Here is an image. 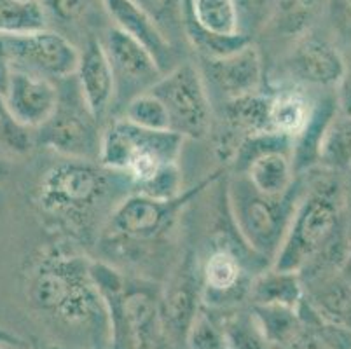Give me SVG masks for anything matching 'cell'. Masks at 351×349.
Segmentation results:
<instances>
[{
    "mask_svg": "<svg viewBox=\"0 0 351 349\" xmlns=\"http://www.w3.org/2000/svg\"><path fill=\"white\" fill-rule=\"evenodd\" d=\"M4 101L23 126L39 130L58 104V86L44 77L12 70Z\"/></svg>",
    "mask_w": 351,
    "mask_h": 349,
    "instance_id": "cell-18",
    "label": "cell"
},
{
    "mask_svg": "<svg viewBox=\"0 0 351 349\" xmlns=\"http://www.w3.org/2000/svg\"><path fill=\"white\" fill-rule=\"evenodd\" d=\"M222 175H226L222 169L213 171L197 185L184 191L182 196L170 201L130 192L112 208L98 241H108L119 246L149 245L158 241L173 227L184 208L197 200L206 189L222 180Z\"/></svg>",
    "mask_w": 351,
    "mask_h": 349,
    "instance_id": "cell-7",
    "label": "cell"
},
{
    "mask_svg": "<svg viewBox=\"0 0 351 349\" xmlns=\"http://www.w3.org/2000/svg\"><path fill=\"white\" fill-rule=\"evenodd\" d=\"M149 91L165 105L171 131L191 140L208 136L213 123V104L197 65L180 62L162 73Z\"/></svg>",
    "mask_w": 351,
    "mask_h": 349,
    "instance_id": "cell-9",
    "label": "cell"
},
{
    "mask_svg": "<svg viewBox=\"0 0 351 349\" xmlns=\"http://www.w3.org/2000/svg\"><path fill=\"white\" fill-rule=\"evenodd\" d=\"M248 299L252 304L285 306L298 309L304 300V287L298 273L282 271L269 265L252 278Z\"/></svg>",
    "mask_w": 351,
    "mask_h": 349,
    "instance_id": "cell-22",
    "label": "cell"
},
{
    "mask_svg": "<svg viewBox=\"0 0 351 349\" xmlns=\"http://www.w3.org/2000/svg\"><path fill=\"white\" fill-rule=\"evenodd\" d=\"M302 287L306 304L318 318L351 330V287L341 271L302 280Z\"/></svg>",
    "mask_w": 351,
    "mask_h": 349,
    "instance_id": "cell-20",
    "label": "cell"
},
{
    "mask_svg": "<svg viewBox=\"0 0 351 349\" xmlns=\"http://www.w3.org/2000/svg\"><path fill=\"white\" fill-rule=\"evenodd\" d=\"M0 346H8V348L14 349H30V344L23 337L8 330L4 326H0Z\"/></svg>",
    "mask_w": 351,
    "mask_h": 349,
    "instance_id": "cell-42",
    "label": "cell"
},
{
    "mask_svg": "<svg viewBox=\"0 0 351 349\" xmlns=\"http://www.w3.org/2000/svg\"><path fill=\"white\" fill-rule=\"evenodd\" d=\"M304 189L306 173L295 175L292 185L276 196L257 191L245 175L231 173L228 178L226 203L229 215L243 241L269 264H273L285 239Z\"/></svg>",
    "mask_w": 351,
    "mask_h": 349,
    "instance_id": "cell-5",
    "label": "cell"
},
{
    "mask_svg": "<svg viewBox=\"0 0 351 349\" xmlns=\"http://www.w3.org/2000/svg\"><path fill=\"white\" fill-rule=\"evenodd\" d=\"M350 245L341 173L320 166L309 169L306 189L271 265L298 273L301 280L337 273Z\"/></svg>",
    "mask_w": 351,
    "mask_h": 349,
    "instance_id": "cell-3",
    "label": "cell"
},
{
    "mask_svg": "<svg viewBox=\"0 0 351 349\" xmlns=\"http://www.w3.org/2000/svg\"><path fill=\"white\" fill-rule=\"evenodd\" d=\"M255 267L241 255L226 246H213L208 257L201 262L203 304L228 307L248 299Z\"/></svg>",
    "mask_w": 351,
    "mask_h": 349,
    "instance_id": "cell-15",
    "label": "cell"
},
{
    "mask_svg": "<svg viewBox=\"0 0 351 349\" xmlns=\"http://www.w3.org/2000/svg\"><path fill=\"white\" fill-rule=\"evenodd\" d=\"M196 65L208 89L210 100L215 95L222 104L263 89V56L254 43L229 56L197 60Z\"/></svg>",
    "mask_w": 351,
    "mask_h": 349,
    "instance_id": "cell-13",
    "label": "cell"
},
{
    "mask_svg": "<svg viewBox=\"0 0 351 349\" xmlns=\"http://www.w3.org/2000/svg\"><path fill=\"white\" fill-rule=\"evenodd\" d=\"M229 349H271L258 332L250 311L234 313L222 323Z\"/></svg>",
    "mask_w": 351,
    "mask_h": 349,
    "instance_id": "cell-34",
    "label": "cell"
},
{
    "mask_svg": "<svg viewBox=\"0 0 351 349\" xmlns=\"http://www.w3.org/2000/svg\"><path fill=\"white\" fill-rule=\"evenodd\" d=\"M12 70L58 82L73 75L79 63V47L53 28L2 37Z\"/></svg>",
    "mask_w": 351,
    "mask_h": 349,
    "instance_id": "cell-10",
    "label": "cell"
},
{
    "mask_svg": "<svg viewBox=\"0 0 351 349\" xmlns=\"http://www.w3.org/2000/svg\"><path fill=\"white\" fill-rule=\"evenodd\" d=\"M89 265L91 258L70 241L44 246L28 258L23 290L28 306L54 330L104 349L110 346L108 316Z\"/></svg>",
    "mask_w": 351,
    "mask_h": 349,
    "instance_id": "cell-1",
    "label": "cell"
},
{
    "mask_svg": "<svg viewBox=\"0 0 351 349\" xmlns=\"http://www.w3.org/2000/svg\"><path fill=\"white\" fill-rule=\"evenodd\" d=\"M133 2L151 16L156 27L175 47L180 40H184V32H182L184 0H133Z\"/></svg>",
    "mask_w": 351,
    "mask_h": 349,
    "instance_id": "cell-33",
    "label": "cell"
},
{
    "mask_svg": "<svg viewBox=\"0 0 351 349\" xmlns=\"http://www.w3.org/2000/svg\"><path fill=\"white\" fill-rule=\"evenodd\" d=\"M11 73H12V67H11V60H9L8 47H5L4 38L0 37V96H2V98H4L5 91H8Z\"/></svg>",
    "mask_w": 351,
    "mask_h": 349,
    "instance_id": "cell-40",
    "label": "cell"
},
{
    "mask_svg": "<svg viewBox=\"0 0 351 349\" xmlns=\"http://www.w3.org/2000/svg\"><path fill=\"white\" fill-rule=\"evenodd\" d=\"M201 262L193 250H187L161 288V311L166 332L175 337H186L189 326L201 313Z\"/></svg>",
    "mask_w": 351,
    "mask_h": 349,
    "instance_id": "cell-14",
    "label": "cell"
},
{
    "mask_svg": "<svg viewBox=\"0 0 351 349\" xmlns=\"http://www.w3.org/2000/svg\"><path fill=\"white\" fill-rule=\"evenodd\" d=\"M184 140L171 130H145L114 117L104 126L98 163L124 175L135 192L162 166L178 163Z\"/></svg>",
    "mask_w": 351,
    "mask_h": 349,
    "instance_id": "cell-6",
    "label": "cell"
},
{
    "mask_svg": "<svg viewBox=\"0 0 351 349\" xmlns=\"http://www.w3.org/2000/svg\"><path fill=\"white\" fill-rule=\"evenodd\" d=\"M35 145V131L16 119L0 96V161L25 158Z\"/></svg>",
    "mask_w": 351,
    "mask_h": 349,
    "instance_id": "cell-31",
    "label": "cell"
},
{
    "mask_svg": "<svg viewBox=\"0 0 351 349\" xmlns=\"http://www.w3.org/2000/svg\"><path fill=\"white\" fill-rule=\"evenodd\" d=\"M339 115L334 91H324L315 98L313 112L301 133L292 140V166L295 175L320 166V150L325 133L332 121Z\"/></svg>",
    "mask_w": 351,
    "mask_h": 349,
    "instance_id": "cell-19",
    "label": "cell"
},
{
    "mask_svg": "<svg viewBox=\"0 0 351 349\" xmlns=\"http://www.w3.org/2000/svg\"><path fill=\"white\" fill-rule=\"evenodd\" d=\"M100 44L104 47L107 60L110 63L116 86L114 96L112 117H119L126 104L135 96L149 91L158 82L162 72L159 70L154 56L135 38L121 32L119 28H105L101 34Z\"/></svg>",
    "mask_w": 351,
    "mask_h": 349,
    "instance_id": "cell-11",
    "label": "cell"
},
{
    "mask_svg": "<svg viewBox=\"0 0 351 349\" xmlns=\"http://www.w3.org/2000/svg\"><path fill=\"white\" fill-rule=\"evenodd\" d=\"M325 9L337 43L351 49V0H327Z\"/></svg>",
    "mask_w": 351,
    "mask_h": 349,
    "instance_id": "cell-38",
    "label": "cell"
},
{
    "mask_svg": "<svg viewBox=\"0 0 351 349\" xmlns=\"http://www.w3.org/2000/svg\"><path fill=\"white\" fill-rule=\"evenodd\" d=\"M46 19L60 25H75L88 16L95 0H39Z\"/></svg>",
    "mask_w": 351,
    "mask_h": 349,
    "instance_id": "cell-37",
    "label": "cell"
},
{
    "mask_svg": "<svg viewBox=\"0 0 351 349\" xmlns=\"http://www.w3.org/2000/svg\"><path fill=\"white\" fill-rule=\"evenodd\" d=\"M341 276H343L344 280H346L348 283H350V287H351V245H350V250H348L346 258H344L343 267H341Z\"/></svg>",
    "mask_w": 351,
    "mask_h": 349,
    "instance_id": "cell-43",
    "label": "cell"
},
{
    "mask_svg": "<svg viewBox=\"0 0 351 349\" xmlns=\"http://www.w3.org/2000/svg\"><path fill=\"white\" fill-rule=\"evenodd\" d=\"M343 177V203H344V217H346L348 234L351 239V168L341 173Z\"/></svg>",
    "mask_w": 351,
    "mask_h": 349,
    "instance_id": "cell-41",
    "label": "cell"
},
{
    "mask_svg": "<svg viewBox=\"0 0 351 349\" xmlns=\"http://www.w3.org/2000/svg\"><path fill=\"white\" fill-rule=\"evenodd\" d=\"M339 115H351V49L344 54V67L341 79L334 89Z\"/></svg>",
    "mask_w": 351,
    "mask_h": 349,
    "instance_id": "cell-39",
    "label": "cell"
},
{
    "mask_svg": "<svg viewBox=\"0 0 351 349\" xmlns=\"http://www.w3.org/2000/svg\"><path fill=\"white\" fill-rule=\"evenodd\" d=\"M344 67L339 44L313 30L295 38L283 58L280 84H295L304 89L334 91Z\"/></svg>",
    "mask_w": 351,
    "mask_h": 349,
    "instance_id": "cell-12",
    "label": "cell"
},
{
    "mask_svg": "<svg viewBox=\"0 0 351 349\" xmlns=\"http://www.w3.org/2000/svg\"><path fill=\"white\" fill-rule=\"evenodd\" d=\"M182 32H184V40L196 53L197 60L229 56L254 43L252 37L241 32L234 35H220L205 30L193 16L189 0H184V5H182Z\"/></svg>",
    "mask_w": 351,
    "mask_h": 349,
    "instance_id": "cell-23",
    "label": "cell"
},
{
    "mask_svg": "<svg viewBox=\"0 0 351 349\" xmlns=\"http://www.w3.org/2000/svg\"><path fill=\"white\" fill-rule=\"evenodd\" d=\"M189 5L196 21L205 30L220 35L241 32L236 0H189Z\"/></svg>",
    "mask_w": 351,
    "mask_h": 349,
    "instance_id": "cell-29",
    "label": "cell"
},
{
    "mask_svg": "<svg viewBox=\"0 0 351 349\" xmlns=\"http://www.w3.org/2000/svg\"><path fill=\"white\" fill-rule=\"evenodd\" d=\"M238 175H245L257 191L267 196L283 194L295 178L290 152H283V150L264 154Z\"/></svg>",
    "mask_w": 351,
    "mask_h": 349,
    "instance_id": "cell-26",
    "label": "cell"
},
{
    "mask_svg": "<svg viewBox=\"0 0 351 349\" xmlns=\"http://www.w3.org/2000/svg\"><path fill=\"white\" fill-rule=\"evenodd\" d=\"M0 349H14V348H8V346H0Z\"/></svg>",
    "mask_w": 351,
    "mask_h": 349,
    "instance_id": "cell-44",
    "label": "cell"
},
{
    "mask_svg": "<svg viewBox=\"0 0 351 349\" xmlns=\"http://www.w3.org/2000/svg\"><path fill=\"white\" fill-rule=\"evenodd\" d=\"M320 168L343 173L351 168V115H337L325 133Z\"/></svg>",
    "mask_w": 351,
    "mask_h": 349,
    "instance_id": "cell-30",
    "label": "cell"
},
{
    "mask_svg": "<svg viewBox=\"0 0 351 349\" xmlns=\"http://www.w3.org/2000/svg\"><path fill=\"white\" fill-rule=\"evenodd\" d=\"M298 311L302 326L287 349H351V330L320 320L306 300Z\"/></svg>",
    "mask_w": 351,
    "mask_h": 349,
    "instance_id": "cell-27",
    "label": "cell"
},
{
    "mask_svg": "<svg viewBox=\"0 0 351 349\" xmlns=\"http://www.w3.org/2000/svg\"><path fill=\"white\" fill-rule=\"evenodd\" d=\"M56 86L58 104L49 119L35 130V142L63 159L98 161L104 124L89 110L75 77H66Z\"/></svg>",
    "mask_w": 351,
    "mask_h": 349,
    "instance_id": "cell-8",
    "label": "cell"
},
{
    "mask_svg": "<svg viewBox=\"0 0 351 349\" xmlns=\"http://www.w3.org/2000/svg\"><path fill=\"white\" fill-rule=\"evenodd\" d=\"M250 315L271 349H287L302 326L298 309L285 306L252 304Z\"/></svg>",
    "mask_w": 351,
    "mask_h": 349,
    "instance_id": "cell-25",
    "label": "cell"
},
{
    "mask_svg": "<svg viewBox=\"0 0 351 349\" xmlns=\"http://www.w3.org/2000/svg\"><path fill=\"white\" fill-rule=\"evenodd\" d=\"M130 192L132 182L98 161L62 158L40 175L34 204L46 226L88 245L100 239L112 208Z\"/></svg>",
    "mask_w": 351,
    "mask_h": 349,
    "instance_id": "cell-2",
    "label": "cell"
},
{
    "mask_svg": "<svg viewBox=\"0 0 351 349\" xmlns=\"http://www.w3.org/2000/svg\"><path fill=\"white\" fill-rule=\"evenodd\" d=\"M91 278L104 299L110 328L108 349H158L166 332L161 290L132 280L105 261L91 258Z\"/></svg>",
    "mask_w": 351,
    "mask_h": 349,
    "instance_id": "cell-4",
    "label": "cell"
},
{
    "mask_svg": "<svg viewBox=\"0 0 351 349\" xmlns=\"http://www.w3.org/2000/svg\"><path fill=\"white\" fill-rule=\"evenodd\" d=\"M119 117L135 126L145 128V130H170V119H168L165 105L151 91H145L132 98L123 108Z\"/></svg>",
    "mask_w": 351,
    "mask_h": 349,
    "instance_id": "cell-32",
    "label": "cell"
},
{
    "mask_svg": "<svg viewBox=\"0 0 351 349\" xmlns=\"http://www.w3.org/2000/svg\"><path fill=\"white\" fill-rule=\"evenodd\" d=\"M186 341L189 349H229L222 325L203 311L189 326Z\"/></svg>",
    "mask_w": 351,
    "mask_h": 349,
    "instance_id": "cell-36",
    "label": "cell"
},
{
    "mask_svg": "<svg viewBox=\"0 0 351 349\" xmlns=\"http://www.w3.org/2000/svg\"><path fill=\"white\" fill-rule=\"evenodd\" d=\"M73 77L89 110L105 126L112 117L116 86L112 69L98 37H89L84 46L79 47V63Z\"/></svg>",
    "mask_w": 351,
    "mask_h": 349,
    "instance_id": "cell-16",
    "label": "cell"
},
{
    "mask_svg": "<svg viewBox=\"0 0 351 349\" xmlns=\"http://www.w3.org/2000/svg\"><path fill=\"white\" fill-rule=\"evenodd\" d=\"M100 2L108 18L114 21V27L142 44L154 56L162 73L180 63L178 47H175L161 34L151 16L140 9L133 0H100Z\"/></svg>",
    "mask_w": 351,
    "mask_h": 349,
    "instance_id": "cell-17",
    "label": "cell"
},
{
    "mask_svg": "<svg viewBox=\"0 0 351 349\" xmlns=\"http://www.w3.org/2000/svg\"><path fill=\"white\" fill-rule=\"evenodd\" d=\"M315 98L309 89L295 84H278L269 91V130L295 139L311 117Z\"/></svg>",
    "mask_w": 351,
    "mask_h": 349,
    "instance_id": "cell-21",
    "label": "cell"
},
{
    "mask_svg": "<svg viewBox=\"0 0 351 349\" xmlns=\"http://www.w3.org/2000/svg\"><path fill=\"white\" fill-rule=\"evenodd\" d=\"M47 28L39 0H0V37H12Z\"/></svg>",
    "mask_w": 351,
    "mask_h": 349,
    "instance_id": "cell-28",
    "label": "cell"
},
{
    "mask_svg": "<svg viewBox=\"0 0 351 349\" xmlns=\"http://www.w3.org/2000/svg\"><path fill=\"white\" fill-rule=\"evenodd\" d=\"M135 192L162 201H170L182 196L184 194V177H182V169L178 163H170V165L162 166L156 175H152Z\"/></svg>",
    "mask_w": 351,
    "mask_h": 349,
    "instance_id": "cell-35",
    "label": "cell"
},
{
    "mask_svg": "<svg viewBox=\"0 0 351 349\" xmlns=\"http://www.w3.org/2000/svg\"><path fill=\"white\" fill-rule=\"evenodd\" d=\"M325 2L327 0H276L264 28L278 37L295 40L311 30Z\"/></svg>",
    "mask_w": 351,
    "mask_h": 349,
    "instance_id": "cell-24",
    "label": "cell"
}]
</instances>
